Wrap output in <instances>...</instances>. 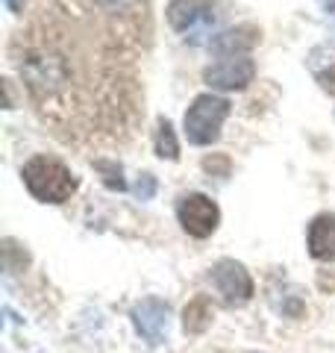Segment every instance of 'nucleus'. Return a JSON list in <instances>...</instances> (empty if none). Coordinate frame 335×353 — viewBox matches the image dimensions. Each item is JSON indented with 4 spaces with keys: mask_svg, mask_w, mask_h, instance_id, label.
Returning <instances> with one entry per match:
<instances>
[{
    "mask_svg": "<svg viewBox=\"0 0 335 353\" xmlns=\"http://www.w3.org/2000/svg\"><path fill=\"white\" fill-rule=\"evenodd\" d=\"M132 324H136L139 336L150 345H159L168 333V303L156 301V297H148L132 306Z\"/></svg>",
    "mask_w": 335,
    "mask_h": 353,
    "instance_id": "obj_6",
    "label": "nucleus"
},
{
    "mask_svg": "<svg viewBox=\"0 0 335 353\" xmlns=\"http://www.w3.org/2000/svg\"><path fill=\"white\" fill-rule=\"evenodd\" d=\"M94 6L106 15H124L130 9L139 6V0H94Z\"/></svg>",
    "mask_w": 335,
    "mask_h": 353,
    "instance_id": "obj_13",
    "label": "nucleus"
},
{
    "mask_svg": "<svg viewBox=\"0 0 335 353\" xmlns=\"http://www.w3.org/2000/svg\"><path fill=\"white\" fill-rule=\"evenodd\" d=\"M21 176H24L27 192L41 203H65V201H71V194L77 192V180H74L71 168H65V165L53 157H32L24 165Z\"/></svg>",
    "mask_w": 335,
    "mask_h": 353,
    "instance_id": "obj_1",
    "label": "nucleus"
},
{
    "mask_svg": "<svg viewBox=\"0 0 335 353\" xmlns=\"http://www.w3.org/2000/svg\"><path fill=\"white\" fill-rule=\"evenodd\" d=\"M259 36H262V32L256 30L253 24H238V27H232V30L218 32V36L209 41V48L215 50L221 59L247 57V53L256 48V44H259Z\"/></svg>",
    "mask_w": 335,
    "mask_h": 353,
    "instance_id": "obj_8",
    "label": "nucleus"
},
{
    "mask_svg": "<svg viewBox=\"0 0 335 353\" xmlns=\"http://www.w3.org/2000/svg\"><path fill=\"white\" fill-rule=\"evenodd\" d=\"M309 253L321 262H335V218L318 215L309 224Z\"/></svg>",
    "mask_w": 335,
    "mask_h": 353,
    "instance_id": "obj_9",
    "label": "nucleus"
},
{
    "mask_svg": "<svg viewBox=\"0 0 335 353\" xmlns=\"http://www.w3.org/2000/svg\"><path fill=\"white\" fill-rule=\"evenodd\" d=\"M6 6H9V12H21V9H24L21 0H6Z\"/></svg>",
    "mask_w": 335,
    "mask_h": 353,
    "instance_id": "obj_16",
    "label": "nucleus"
},
{
    "mask_svg": "<svg viewBox=\"0 0 335 353\" xmlns=\"http://www.w3.org/2000/svg\"><path fill=\"white\" fill-rule=\"evenodd\" d=\"M212 9H215V0H171L168 3V24L176 32L206 27L212 21Z\"/></svg>",
    "mask_w": 335,
    "mask_h": 353,
    "instance_id": "obj_7",
    "label": "nucleus"
},
{
    "mask_svg": "<svg viewBox=\"0 0 335 353\" xmlns=\"http://www.w3.org/2000/svg\"><path fill=\"white\" fill-rule=\"evenodd\" d=\"M323 3V9H327V12H335V0H321Z\"/></svg>",
    "mask_w": 335,
    "mask_h": 353,
    "instance_id": "obj_17",
    "label": "nucleus"
},
{
    "mask_svg": "<svg viewBox=\"0 0 335 353\" xmlns=\"http://www.w3.org/2000/svg\"><path fill=\"white\" fill-rule=\"evenodd\" d=\"M227 115H230V101L227 97L197 94L192 101V106L185 109V118H183V130H185L188 145L206 148V145H212V141H218Z\"/></svg>",
    "mask_w": 335,
    "mask_h": 353,
    "instance_id": "obj_2",
    "label": "nucleus"
},
{
    "mask_svg": "<svg viewBox=\"0 0 335 353\" xmlns=\"http://www.w3.org/2000/svg\"><path fill=\"white\" fill-rule=\"evenodd\" d=\"M94 168L103 174V183L109 185V189H115V192H124V189H127L124 171H121V165H118V162H112V159H97V162H94Z\"/></svg>",
    "mask_w": 335,
    "mask_h": 353,
    "instance_id": "obj_12",
    "label": "nucleus"
},
{
    "mask_svg": "<svg viewBox=\"0 0 335 353\" xmlns=\"http://www.w3.org/2000/svg\"><path fill=\"white\" fill-rule=\"evenodd\" d=\"M156 157L159 159H180V141L174 136V124L168 118H159L156 124Z\"/></svg>",
    "mask_w": 335,
    "mask_h": 353,
    "instance_id": "obj_11",
    "label": "nucleus"
},
{
    "mask_svg": "<svg viewBox=\"0 0 335 353\" xmlns=\"http://www.w3.org/2000/svg\"><path fill=\"white\" fill-rule=\"evenodd\" d=\"M318 80H321V85L327 88L329 94H335V68H329V71H321V74H318Z\"/></svg>",
    "mask_w": 335,
    "mask_h": 353,
    "instance_id": "obj_15",
    "label": "nucleus"
},
{
    "mask_svg": "<svg viewBox=\"0 0 335 353\" xmlns=\"http://www.w3.org/2000/svg\"><path fill=\"white\" fill-rule=\"evenodd\" d=\"M176 218H180V224L188 236L209 239L221 224V209L206 194H185L180 206H176Z\"/></svg>",
    "mask_w": 335,
    "mask_h": 353,
    "instance_id": "obj_3",
    "label": "nucleus"
},
{
    "mask_svg": "<svg viewBox=\"0 0 335 353\" xmlns=\"http://www.w3.org/2000/svg\"><path fill=\"white\" fill-rule=\"evenodd\" d=\"M253 77H256V65L250 57L221 59L203 71L206 85L218 88V92H241V88H247L253 83Z\"/></svg>",
    "mask_w": 335,
    "mask_h": 353,
    "instance_id": "obj_5",
    "label": "nucleus"
},
{
    "mask_svg": "<svg viewBox=\"0 0 335 353\" xmlns=\"http://www.w3.org/2000/svg\"><path fill=\"white\" fill-rule=\"evenodd\" d=\"M212 285L227 306H244L253 297V280L247 268L236 259H221L212 268Z\"/></svg>",
    "mask_w": 335,
    "mask_h": 353,
    "instance_id": "obj_4",
    "label": "nucleus"
},
{
    "mask_svg": "<svg viewBox=\"0 0 335 353\" xmlns=\"http://www.w3.org/2000/svg\"><path fill=\"white\" fill-rule=\"evenodd\" d=\"M153 192H156V180L150 174H141V180L136 183V194L141 197V201H150Z\"/></svg>",
    "mask_w": 335,
    "mask_h": 353,
    "instance_id": "obj_14",
    "label": "nucleus"
},
{
    "mask_svg": "<svg viewBox=\"0 0 335 353\" xmlns=\"http://www.w3.org/2000/svg\"><path fill=\"white\" fill-rule=\"evenodd\" d=\"M212 324V303L206 301V297H194L192 303L185 306V312H183V327H185V333H203V330Z\"/></svg>",
    "mask_w": 335,
    "mask_h": 353,
    "instance_id": "obj_10",
    "label": "nucleus"
}]
</instances>
